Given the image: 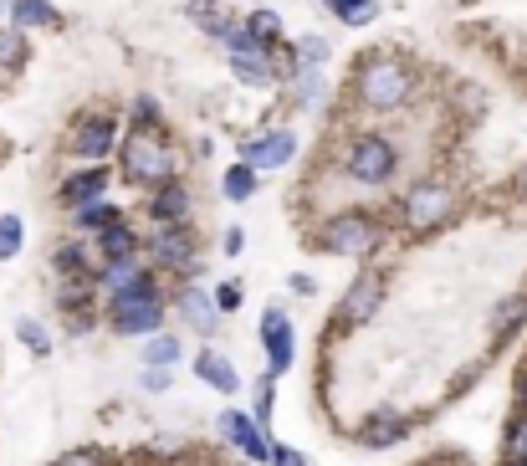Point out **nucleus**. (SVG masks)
I'll return each mask as SVG.
<instances>
[{"instance_id": "obj_27", "label": "nucleus", "mask_w": 527, "mask_h": 466, "mask_svg": "<svg viewBox=\"0 0 527 466\" xmlns=\"http://www.w3.org/2000/svg\"><path fill=\"white\" fill-rule=\"evenodd\" d=\"M246 31L261 41V47H277V41H282V21H277V11H251V16H246Z\"/></svg>"}, {"instance_id": "obj_4", "label": "nucleus", "mask_w": 527, "mask_h": 466, "mask_svg": "<svg viewBox=\"0 0 527 466\" xmlns=\"http://www.w3.org/2000/svg\"><path fill=\"white\" fill-rule=\"evenodd\" d=\"M343 169H348L354 185H389L394 169H400V149H394V139H384V134H364V139H354Z\"/></svg>"}, {"instance_id": "obj_40", "label": "nucleus", "mask_w": 527, "mask_h": 466, "mask_svg": "<svg viewBox=\"0 0 527 466\" xmlns=\"http://www.w3.org/2000/svg\"><path fill=\"white\" fill-rule=\"evenodd\" d=\"M241 246H246V236L231 226V231H226V257H241Z\"/></svg>"}, {"instance_id": "obj_23", "label": "nucleus", "mask_w": 527, "mask_h": 466, "mask_svg": "<svg viewBox=\"0 0 527 466\" xmlns=\"http://www.w3.org/2000/svg\"><path fill=\"white\" fill-rule=\"evenodd\" d=\"M11 21L26 31V26H57V6L52 0H11Z\"/></svg>"}, {"instance_id": "obj_11", "label": "nucleus", "mask_w": 527, "mask_h": 466, "mask_svg": "<svg viewBox=\"0 0 527 466\" xmlns=\"http://www.w3.org/2000/svg\"><path fill=\"white\" fill-rule=\"evenodd\" d=\"M292 154H297V134H292V129H272V134L241 144V159H246L251 169H282Z\"/></svg>"}, {"instance_id": "obj_37", "label": "nucleus", "mask_w": 527, "mask_h": 466, "mask_svg": "<svg viewBox=\"0 0 527 466\" xmlns=\"http://www.w3.org/2000/svg\"><path fill=\"white\" fill-rule=\"evenodd\" d=\"M169 379H174L169 369H159V364H144V390H149V395H159V390H169Z\"/></svg>"}, {"instance_id": "obj_1", "label": "nucleus", "mask_w": 527, "mask_h": 466, "mask_svg": "<svg viewBox=\"0 0 527 466\" xmlns=\"http://www.w3.org/2000/svg\"><path fill=\"white\" fill-rule=\"evenodd\" d=\"M108 323L118 333H159V323H164V292H159L154 272H139L134 282H123L118 292H108Z\"/></svg>"}, {"instance_id": "obj_14", "label": "nucleus", "mask_w": 527, "mask_h": 466, "mask_svg": "<svg viewBox=\"0 0 527 466\" xmlns=\"http://www.w3.org/2000/svg\"><path fill=\"white\" fill-rule=\"evenodd\" d=\"M149 221H154V226H185V221H190V190H185L180 180L154 185V195H149Z\"/></svg>"}, {"instance_id": "obj_25", "label": "nucleus", "mask_w": 527, "mask_h": 466, "mask_svg": "<svg viewBox=\"0 0 527 466\" xmlns=\"http://www.w3.org/2000/svg\"><path fill=\"white\" fill-rule=\"evenodd\" d=\"M256 185H261V175H256V169H251L246 159H241V164H231V169H226V180H221L226 200H236V205H241V200H251V195H256Z\"/></svg>"}, {"instance_id": "obj_9", "label": "nucleus", "mask_w": 527, "mask_h": 466, "mask_svg": "<svg viewBox=\"0 0 527 466\" xmlns=\"http://www.w3.org/2000/svg\"><path fill=\"white\" fill-rule=\"evenodd\" d=\"M118 144H123V139H118V123H113L108 113H93V118H82L77 129H72V154L87 159V164L108 159Z\"/></svg>"}, {"instance_id": "obj_21", "label": "nucleus", "mask_w": 527, "mask_h": 466, "mask_svg": "<svg viewBox=\"0 0 527 466\" xmlns=\"http://www.w3.org/2000/svg\"><path fill=\"white\" fill-rule=\"evenodd\" d=\"M103 190H108V169L93 164V169H77V175L62 185V200L67 205H87V200H98Z\"/></svg>"}, {"instance_id": "obj_18", "label": "nucleus", "mask_w": 527, "mask_h": 466, "mask_svg": "<svg viewBox=\"0 0 527 466\" xmlns=\"http://www.w3.org/2000/svg\"><path fill=\"white\" fill-rule=\"evenodd\" d=\"M231 72H236V82H246V88H272V82H277L272 52H236Z\"/></svg>"}, {"instance_id": "obj_16", "label": "nucleus", "mask_w": 527, "mask_h": 466, "mask_svg": "<svg viewBox=\"0 0 527 466\" xmlns=\"http://www.w3.org/2000/svg\"><path fill=\"white\" fill-rule=\"evenodd\" d=\"M195 374L205 379L210 390H221V395H236V390H241L236 364H231L226 354H215V349H200V354H195Z\"/></svg>"}, {"instance_id": "obj_29", "label": "nucleus", "mask_w": 527, "mask_h": 466, "mask_svg": "<svg viewBox=\"0 0 527 466\" xmlns=\"http://www.w3.org/2000/svg\"><path fill=\"white\" fill-rule=\"evenodd\" d=\"M21 241H26V226H21V216H0V262L21 257Z\"/></svg>"}, {"instance_id": "obj_19", "label": "nucleus", "mask_w": 527, "mask_h": 466, "mask_svg": "<svg viewBox=\"0 0 527 466\" xmlns=\"http://www.w3.org/2000/svg\"><path fill=\"white\" fill-rule=\"evenodd\" d=\"M113 221H123V210L108 205L103 195H98V200H87V205H72V226H77L82 236H98V231H108Z\"/></svg>"}, {"instance_id": "obj_44", "label": "nucleus", "mask_w": 527, "mask_h": 466, "mask_svg": "<svg viewBox=\"0 0 527 466\" xmlns=\"http://www.w3.org/2000/svg\"><path fill=\"white\" fill-rule=\"evenodd\" d=\"M522 195H527V175H522Z\"/></svg>"}, {"instance_id": "obj_6", "label": "nucleus", "mask_w": 527, "mask_h": 466, "mask_svg": "<svg viewBox=\"0 0 527 466\" xmlns=\"http://www.w3.org/2000/svg\"><path fill=\"white\" fill-rule=\"evenodd\" d=\"M456 210V195H451V185H441V180H420L410 195H405V226L410 231H435L446 216Z\"/></svg>"}, {"instance_id": "obj_20", "label": "nucleus", "mask_w": 527, "mask_h": 466, "mask_svg": "<svg viewBox=\"0 0 527 466\" xmlns=\"http://www.w3.org/2000/svg\"><path fill=\"white\" fill-rule=\"evenodd\" d=\"M98 251H103V262H123V257H139V236L128 221H113L108 231H98Z\"/></svg>"}, {"instance_id": "obj_38", "label": "nucleus", "mask_w": 527, "mask_h": 466, "mask_svg": "<svg viewBox=\"0 0 527 466\" xmlns=\"http://www.w3.org/2000/svg\"><path fill=\"white\" fill-rule=\"evenodd\" d=\"M57 466H108V461H103V451H67Z\"/></svg>"}, {"instance_id": "obj_3", "label": "nucleus", "mask_w": 527, "mask_h": 466, "mask_svg": "<svg viewBox=\"0 0 527 466\" xmlns=\"http://www.w3.org/2000/svg\"><path fill=\"white\" fill-rule=\"evenodd\" d=\"M118 154H123V175L128 180H139V185H169L174 180V149L164 144V134H144V129H134L123 144H118Z\"/></svg>"}, {"instance_id": "obj_31", "label": "nucleus", "mask_w": 527, "mask_h": 466, "mask_svg": "<svg viewBox=\"0 0 527 466\" xmlns=\"http://www.w3.org/2000/svg\"><path fill=\"white\" fill-rule=\"evenodd\" d=\"M128 129H144V134H159L164 129V118H159V103L154 98H134V108H128Z\"/></svg>"}, {"instance_id": "obj_8", "label": "nucleus", "mask_w": 527, "mask_h": 466, "mask_svg": "<svg viewBox=\"0 0 527 466\" xmlns=\"http://www.w3.org/2000/svg\"><path fill=\"white\" fill-rule=\"evenodd\" d=\"M261 344H267V374L282 379L292 369V359H297V338H292V323H287L282 308L261 313Z\"/></svg>"}, {"instance_id": "obj_43", "label": "nucleus", "mask_w": 527, "mask_h": 466, "mask_svg": "<svg viewBox=\"0 0 527 466\" xmlns=\"http://www.w3.org/2000/svg\"><path fill=\"white\" fill-rule=\"evenodd\" d=\"M0 11H11V0H0Z\"/></svg>"}, {"instance_id": "obj_7", "label": "nucleus", "mask_w": 527, "mask_h": 466, "mask_svg": "<svg viewBox=\"0 0 527 466\" xmlns=\"http://www.w3.org/2000/svg\"><path fill=\"white\" fill-rule=\"evenodd\" d=\"M149 257H154L159 267H169V272H200L190 226H154V236H149Z\"/></svg>"}, {"instance_id": "obj_32", "label": "nucleus", "mask_w": 527, "mask_h": 466, "mask_svg": "<svg viewBox=\"0 0 527 466\" xmlns=\"http://www.w3.org/2000/svg\"><path fill=\"white\" fill-rule=\"evenodd\" d=\"M522 318H527V298H507V303L492 313V328H497V338H507L512 328H522Z\"/></svg>"}, {"instance_id": "obj_2", "label": "nucleus", "mask_w": 527, "mask_h": 466, "mask_svg": "<svg viewBox=\"0 0 527 466\" xmlns=\"http://www.w3.org/2000/svg\"><path fill=\"white\" fill-rule=\"evenodd\" d=\"M410 93H415V72L400 57H364V67H359V98L369 108H379V113L405 108Z\"/></svg>"}, {"instance_id": "obj_10", "label": "nucleus", "mask_w": 527, "mask_h": 466, "mask_svg": "<svg viewBox=\"0 0 527 466\" xmlns=\"http://www.w3.org/2000/svg\"><path fill=\"white\" fill-rule=\"evenodd\" d=\"M221 436L241 446V456L256 466V461H272V441L261 431V420L246 415V410H221Z\"/></svg>"}, {"instance_id": "obj_22", "label": "nucleus", "mask_w": 527, "mask_h": 466, "mask_svg": "<svg viewBox=\"0 0 527 466\" xmlns=\"http://www.w3.org/2000/svg\"><path fill=\"white\" fill-rule=\"evenodd\" d=\"M93 292H98V277L93 272H77V277H62L57 303H62V313H77L82 303H93Z\"/></svg>"}, {"instance_id": "obj_28", "label": "nucleus", "mask_w": 527, "mask_h": 466, "mask_svg": "<svg viewBox=\"0 0 527 466\" xmlns=\"http://www.w3.org/2000/svg\"><path fill=\"white\" fill-rule=\"evenodd\" d=\"M292 88H297V103L313 108V103L323 98V72H318V67H297V72H292Z\"/></svg>"}, {"instance_id": "obj_33", "label": "nucleus", "mask_w": 527, "mask_h": 466, "mask_svg": "<svg viewBox=\"0 0 527 466\" xmlns=\"http://www.w3.org/2000/svg\"><path fill=\"white\" fill-rule=\"evenodd\" d=\"M16 333H21V344H26L36 359H41V354H52V333L41 328L36 318H21V323H16Z\"/></svg>"}, {"instance_id": "obj_5", "label": "nucleus", "mask_w": 527, "mask_h": 466, "mask_svg": "<svg viewBox=\"0 0 527 466\" xmlns=\"http://www.w3.org/2000/svg\"><path fill=\"white\" fill-rule=\"evenodd\" d=\"M318 236H323L328 251H338V257H369V251L379 246V226H374V216H364V210H338Z\"/></svg>"}, {"instance_id": "obj_42", "label": "nucleus", "mask_w": 527, "mask_h": 466, "mask_svg": "<svg viewBox=\"0 0 527 466\" xmlns=\"http://www.w3.org/2000/svg\"><path fill=\"white\" fill-rule=\"evenodd\" d=\"M502 466H527V461H512V456H507V461H502Z\"/></svg>"}, {"instance_id": "obj_35", "label": "nucleus", "mask_w": 527, "mask_h": 466, "mask_svg": "<svg viewBox=\"0 0 527 466\" xmlns=\"http://www.w3.org/2000/svg\"><path fill=\"white\" fill-rule=\"evenodd\" d=\"M21 57H26V36H21V26L0 31V62H6V67H16Z\"/></svg>"}, {"instance_id": "obj_41", "label": "nucleus", "mask_w": 527, "mask_h": 466, "mask_svg": "<svg viewBox=\"0 0 527 466\" xmlns=\"http://www.w3.org/2000/svg\"><path fill=\"white\" fill-rule=\"evenodd\" d=\"M517 410H527V369H522V379H517Z\"/></svg>"}, {"instance_id": "obj_12", "label": "nucleus", "mask_w": 527, "mask_h": 466, "mask_svg": "<svg viewBox=\"0 0 527 466\" xmlns=\"http://www.w3.org/2000/svg\"><path fill=\"white\" fill-rule=\"evenodd\" d=\"M379 303H384V282L379 277H359L354 287H348L343 308H338V328H364L379 313Z\"/></svg>"}, {"instance_id": "obj_13", "label": "nucleus", "mask_w": 527, "mask_h": 466, "mask_svg": "<svg viewBox=\"0 0 527 466\" xmlns=\"http://www.w3.org/2000/svg\"><path fill=\"white\" fill-rule=\"evenodd\" d=\"M174 308H180V318H185L195 333H205V338L221 328V303H215L205 287H180V292H174Z\"/></svg>"}, {"instance_id": "obj_15", "label": "nucleus", "mask_w": 527, "mask_h": 466, "mask_svg": "<svg viewBox=\"0 0 527 466\" xmlns=\"http://www.w3.org/2000/svg\"><path fill=\"white\" fill-rule=\"evenodd\" d=\"M52 262H57L62 277H77V272L103 277V267H108V262H103V251H98V236H93V241H62Z\"/></svg>"}, {"instance_id": "obj_36", "label": "nucleus", "mask_w": 527, "mask_h": 466, "mask_svg": "<svg viewBox=\"0 0 527 466\" xmlns=\"http://www.w3.org/2000/svg\"><path fill=\"white\" fill-rule=\"evenodd\" d=\"M215 303H221V313H236L241 308V282H221L215 287Z\"/></svg>"}, {"instance_id": "obj_39", "label": "nucleus", "mask_w": 527, "mask_h": 466, "mask_svg": "<svg viewBox=\"0 0 527 466\" xmlns=\"http://www.w3.org/2000/svg\"><path fill=\"white\" fill-rule=\"evenodd\" d=\"M272 466H307V456L292 446H272Z\"/></svg>"}, {"instance_id": "obj_30", "label": "nucleus", "mask_w": 527, "mask_h": 466, "mask_svg": "<svg viewBox=\"0 0 527 466\" xmlns=\"http://www.w3.org/2000/svg\"><path fill=\"white\" fill-rule=\"evenodd\" d=\"M323 62H328V41L323 36H302L297 52H292V72L297 67H323Z\"/></svg>"}, {"instance_id": "obj_26", "label": "nucleus", "mask_w": 527, "mask_h": 466, "mask_svg": "<svg viewBox=\"0 0 527 466\" xmlns=\"http://www.w3.org/2000/svg\"><path fill=\"white\" fill-rule=\"evenodd\" d=\"M323 6L343 21V26H369L374 16H379V6L374 0H323Z\"/></svg>"}, {"instance_id": "obj_24", "label": "nucleus", "mask_w": 527, "mask_h": 466, "mask_svg": "<svg viewBox=\"0 0 527 466\" xmlns=\"http://www.w3.org/2000/svg\"><path fill=\"white\" fill-rule=\"evenodd\" d=\"M180 354H185L180 333H154L149 344H144V364H159V369H174V364H180Z\"/></svg>"}, {"instance_id": "obj_34", "label": "nucleus", "mask_w": 527, "mask_h": 466, "mask_svg": "<svg viewBox=\"0 0 527 466\" xmlns=\"http://www.w3.org/2000/svg\"><path fill=\"white\" fill-rule=\"evenodd\" d=\"M507 456L512 461H527V410H517L507 420Z\"/></svg>"}, {"instance_id": "obj_17", "label": "nucleus", "mask_w": 527, "mask_h": 466, "mask_svg": "<svg viewBox=\"0 0 527 466\" xmlns=\"http://www.w3.org/2000/svg\"><path fill=\"white\" fill-rule=\"evenodd\" d=\"M405 436H410V420L394 415V410H379L374 420H364V431H359V441L374 446V451H379V446H394V441H405Z\"/></svg>"}]
</instances>
